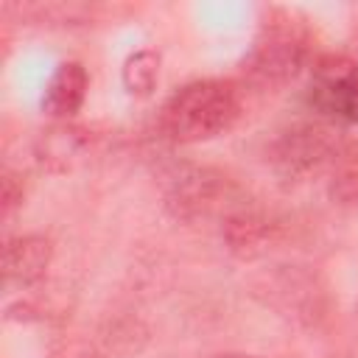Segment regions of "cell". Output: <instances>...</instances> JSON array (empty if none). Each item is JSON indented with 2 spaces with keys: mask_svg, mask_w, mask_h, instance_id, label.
<instances>
[{
  "mask_svg": "<svg viewBox=\"0 0 358 358\" xmlns=\"http://www.w3.org/2000/svg\"><path fill=\"white\" fill-rule=\"evenodd\" d=\"M241 117V95L229 81L199 78L179 87L159 112L168 140L193 145L227 134Z\"/></svg>",
  "mask_w": 358,
  "mask_h": 358,
  "instance_id": "obj_1",
  "label": "cell"
},
{
  "mask_svg": "<svg viewBox=\"0 0 358 358\" xmlns=\"http://www.w3.org/2000/svg\"><path fill=\"white\" fill-rule=\"evenodd\" d=\"M310 56V34L291 11H268L260 22L241 70L249 84L274 90L294 81Z\"/></svg>",
  "mask_w": 358,
  "mask_h": 358,
  "instance_id": "obj_2",
  "label": "cell"
},
{
  "mask_svg": "<svg viewBox=\"0 0 358 358\" xmlns=\"http://www.w3.org/2000/svg\"><path fill=\"white\" fill-rule=\"evenodd\" d=\"M308 103L338 123H358V62L341 53H324L310 67Z\"/></svg>",
  "mask_w": 358,
  "mask_h": 358,
  "instance_id": "obj_3",
  "label": "cell"
},
{
  "mask_svg": "<svg viewBox=\"0 0 358 358\" xmlns=\"http://www.w3.org/2000/svg\"><path fill=\"white\" fill-rule=\"evenodd\" d=\"M165 204L173 210L176 218L193 221L210 213H224L227 218L235 207H241V199L235 196V187L227 182V176H221L218 171L182 168L165 190Z\"/></svg>",
  "mask_w": 358,
  "mask_h": 358,
  "instance_id": "obj_4",
  "label": "cell"
},
{
  "mask_svg": "<svg viewBox=\"0 0 358 358\" xmlns=\"http://www.w3.org/2000/svg\"><path fill=\"white\" fill-rule=\"evenodd\" d=\"M336 145L330 140V134L319 126H294L288 131H282L274 143H271V162L280 173L285 176H302L316 171L322 162H327L333 157Z\"/></svg>",
  "mask_w": 358,
  "mask_h": 358,
  "instance_id": "obj_5",
  "label": "cell"
},
{
  "mask_svg": "<svg viewBox=\"0 0 358 358\" xmlns=\"http://www.w3.org/2000/svg\"><path fill=\"white\" fill-rule=\"evenodd\" d=\"M90 90V73L81 62H62L42 92V112L59 123H67L87 98Z\"/></svg>",
  "mask_w": 358,
  "mask_h": 358,
  "instance_id": "obj_6",
  "label": "cell"
},
{
  "mask_svg": "<svg viewBox=\"0 0 358 358\" xmlns=\"http://www.w3.org/2000/svg\"><path fill=\"white\" fill-rule=\"evenodd\" d=\"M53 260V241L45 235H17L3 246V274L8 282L34 285Z\"/></svg>",
  "mask_w": 358,
  "mask_h": 358,
  "instance_id": "obj_7",
  "label": "cell"
},
{
  "mask_svg": "<svg viewBox=\"0 0 358 358\" xmlns=\"http://www.w3.org/2000/svg\"><path fill=\"white\" fill-rule=\"evenodd\" d=\"M277 227L263 215L257 213L255 207H235L224 221H221V235L227 241V249L243 260H252L257 255H263L274 238Z\"/></svg>",
  "mask_w": 358,
  "mask_h": 358,
  "instance_id": "obj_8",
  "label": "cell"
},
{
  "mask_svg": "<svg viewBox=\"0 0 358 358\" xmlns=\"http://www.w3.org/2000/svg\"><path fill=\"white\" fill-rule=\"evenodd\" d=\"M87 129L81 126H70V123H59L53 126L50 131L42 134L39 145H36V154H39V162L50 171H70L73 162L87 151Z\"/></svg>",
  "mask_w": 358,
  "mask_h": 358,
  "instance_id": "obj_9",
  "label": "cell"
},
{
  "mask_svg": "<svg viewBox=\"0 0 358 358\" xmlns=\"http://www.w3.org/2000/svg\"><path fill=\"white\" fill-rule=\"evenodd\" d=\"M159 64H162V56L154 48H140V50L129 53L123 67H120L123 90L129 95H134V98H148L157 90Z\"/></svg>",
  "mask_w": 358,
  "mask_h": 358,
  "instance_id": "obj_10",
  "label": "cell"
},
{
  "mask_svg": "<svg viewBox=\"0 0 358 358\" xmlns=\"http://www.w3.org/2000/svg\"><path fill=\"white\" fill-rule=\"evenodd\" d=\"M25 199V182L14 171H3V215H11Z\"/></svg>",
  "mask_w": 358,
  "mask_h": 358,
  "instance_id": "obj_11",
  "label": "cell"
},
{
  "mask_svg": "<svg viewBox=\"0 0 358 358\" xmlns=\"http://www.w3.org/2000/svg\"><path fill=\"white\" fill-rule=\"evenodd\" d=\"M213 358H257V355H249V352H218Z\"/></svg>",
  "mask_w": 358,
  "mask_h": 358,
  "instance_id": "obj_12",
  "label": "cell"
},
{
  "mask_svg": "<svg viewBox=\"0 0 358 358\" xmlns=\"http://www.w3.org/2000/svg\"><path fill=\"white\" fill-rule=\"evenodd\" d=\"M78 358H92V355H78Z\"/></svg>",
  "mask_w": 358,
  "mask_h": 358,
  "instance_id": "obj_13",
  "label": "cell"
}]
</instances>
